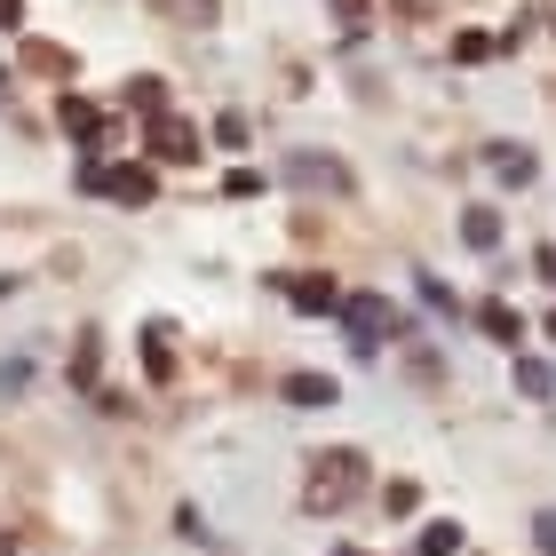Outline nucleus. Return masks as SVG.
Masks as SVG:
<instances>
[{
	"label": "nucleus",
	"instance_id": "f257e3e1",
	"mask_svg": "<svg viewBox=\"0 0 556 556\" xmlns=\"http://www.w3.org/2000/svg\"><path fill=\"white\" fill-rule=\"evenodd\" d=\"M342 326H350V350H358V358H374V350L397 334V311H390L382 294H350V302H342Z\"/></svg>",
	"mask_w": 556,
	"mask_h": 556
},
{
	"label": "nucleus",
	"instance_id": "f03ea898",
	"mask_svg": "<svg viewBox=\"0 0 556 556\" xmlns=\"http://www.w3.org/2000/svg\"><path fill=\"white\" fill-rule=\"evenodd\" d=\"M358 453H326V462H318V477H311V509H342V501L350 493H358Z\"/></svg>",
	"mask_w": 556,
	"mask_h": 556
},
{
	"label": "nucleus",
	"instance_id": "7ed1b4c3",
	"mask_svg": "<svg viewBox=\"0 0 556 556\" xmlns=\"http://www.w3.org/2000/svg\"><path fill=\"white\" fill-rule=\"evenodd\" d=\"M287 302H294V311L302 318H326V311H342V287H334V278H326V270H287Z\"/></svg>",
	"mask_w": 556,
	"mask_h": 556
},
{
	"label": "nucleus",
	"instance_id": "20e7f679",
	"mask_svg": "<svg viewBox=\"0 0 556 556\" xmlns=\"http://www.w3.org/2000/svg\"><path fill=\"white\" fill-rule=\"evenodd\" d=\"M151 151L184 167V160H199V128H191V119H175V112H160V119H151Z\"/></svg>",
	"mask_w": 556,
	"mask_h": 556
},
{
	"label": "nucleus",
	"instance_id": "39448f33",
	"mask_svg": "<svg viewBox=\"0 0 556 556\" xmlns=\"http://www.w3.org/2000/svg\"><path fill=\"white\" fill-rule=\"evenodd\" d=\"M287 175H294L302 191H350V167H342V160H318V151H294Z\"/></svg>",
	"mask_w": 556,
	"mask_h": 556
},
{
	"label": "nucleus",
	"instance_id": "423d86ee",
	"mask_svg": "<svg viewBox=\"0 0 556 556\" xmlns=\"http://www.w3.org/2000/svg\"><path fill=\"white\" fill-rule=\"evenodd\" d=\"M278 397H287V406H302V414H318V406H334V374H287V382H278Z\"/></svg>",
	"mask_w": 556,
	"mask_h": 556
},
{
	"label": "nucleus",
	"instance_id": "0eeeda50",
	"mask_svg": "<svg viewBox=\"0 0 556 556\" xmlns=\"http://www.w3.org/2000/svg\"><path fill=\"white\" fill-rule=\"evenodd\" d=\"M104 191L119 199V207H143L160 184H151V167H104Z\"/></svg>",
	"mask_w": 556,
	"mask_h": 556
},
{
	"label": "nucleus",
	"instance_id": "6e6552de",
	"mask_svg": "<svg viewBox=\"0 0 556 556\" xmlns=\"http://www.w3.org/2000/svg\"><path fill=\"white\" fill-rule=\"evenodd\" d=\"M477 326H485L501 350H517V342H525V318L509 311V302H485V311H477Z\"/></svg>",
	"mask_w": 556,
	"mask_h": 556
},
{
	"label": "nucleus",
	"instance_id": "1a4fd4ad",
	"mask_svg": "<svg viewBox=\"0 0 556 556\" xmlns=\"http://www.w3.org/2000/svg\"><path fill=\"white\" fill-rule=\"evenodd\" d=\"M462 239L477 247V255H493V247H501V215H493V207H469V215H462Z\"/></svg>",
	"mask_w": 556,
	"mask_h": 556
},
{
	"label": "nucleus",
	"instance_id": "9d476101",
	"mask_svg": "<svg viewBox=\"0 0 556 556\" xmlns=\"http://www.w3.org/2000/svg\"><path fill=\"white\" fill-rule=\"evenodd\" d=\"M493 175L501 184H533V151L525 143H493Z\"/></svg>",
	"mask_w": 556,
	"mask_h": 556
},
{
	"label": "nucleus",
	"instance_id": "9b49d317",
	"mask_svg": "<svg viewBox=\"0 0 556 556\" xmlns=\"http://www.w3.org/2000/svg\"><path fill=\"white\" fill-rule=\"evenodd\" d=\"M56 112H64V128H72V136H96V128H104V112H96L88 96H64Z\"/></svg>",
	"mask_w": 556,
	"mask_h": 556
},
{
	"label": "nucleus",
	"instance_id": "f8f14e48",
	"mask_svg": "<svg viewBox=\"0 0 556 556\" xmlns=\"http://www.w3.org/2000/svg\"><path fill=\"white\" fill-rule=\"evenodd\" d=\"M453 548H462V525H453V517L421 525V556H453Z\"/></svg>",
	"mask_w": 556,
	"mask_h": 556
},
{
	"label": "nucleus",
	"instance_id": "ddd939ff",
	"mask_svg": "<svg viewBox=\"0 0 556 556\" xmlns=\"http://www.w3.org/2000/svg\"><path fill=\"white\" fill-rule=\"evenodd\" d=\"M143 366H151V382H167V374H175V358H167V326H151V334H143Z\"/></svg>",
	"mask_w": 556,
	"mask_h": 556
},
{
	"label": "nucleus",
	"instance_id": "4468645a",
	"mask_svg": "<svg viewBox=\"0 0 556 556\" xmlns=\"http://www.w3.org/2000/svg\"><path fill=\"white\" fill-rule=\"evenodd\" d=\"M167 24H215V0H160Z\"/></svg>",
	"mask_w": 556,
	"mask_h": 556
},
{
	"label": "nucleus",
	"instance_id": "2eb2a0df",
	"mask_svg": "<svg viewBox=\"0 0 556 556\" xmlns=\"http://www.w3.org/2000/svg\"><path fill=\"white\" fill-rule=\"evenodd\" d=\"M128 96H136V112H143V119H160V112H167V80H128Z\"/></svg>",
	"mask_w": 556,
	"mask_h": 556
},
{
	"label": "nucleus",
	"instance_id": "dca6fc26",
	"mask_svg": "<svg viewBox=\"0 0 556 556\" xmlns=\"http://www.w3.org/2000/svg\"><path fill=\"white\" fill-rule=\"evenodd\" d=\"M453 56H462V64H485L493 40H485V33H462V40H453Z\"/></svg>",
	"mask_w": 556,
	"mask_h": 556
},
{
	"label": "nucleus",
	"instance_id": "f3484780",
	"mask_svg": "<svg viewBox=\"0 0 556 556\" xmlns=\"http://www.w3.org/2000/svg\"><path fill=\"white\" fill-rule=\"evenodd\" d=\"M24 382H33V366H24V358L0 366V397H24Z\"/></svg>",
	"mask_w": 556,
	"mask_h": 556
},
{
	"label": "nucleus",
	"instance_id": "a211bd4d",
	"mask_svg": "<svg viewBox=\"0 0 556 556\" xmlns=\"http://www.w3.org/2000/svg\"><path fill=\"white\" fill-rule=\"evenodd\" d=\"M334 16H342V33H350V40L366 33V0H334Z\"/></svg>",
	"mask_w": 556,
	"mask_h": 556
},
{
	"label": "nucleus",
	"instance_id": "6ab92c4d",
	"mask_svg": "<svg viewBox=\"0 0 556 556\" xmlns=\"http://www.w3.org/2000/svg\"><path fill=\"white\" fill-rule=\"evenodd\" d=\"M223 191H231V199H255V191H263V175H255V167H231V184H223Z\"/></svg>",
	"mask_w": 556,
	"mask_h": 556
},
{
	"label": "nucleus",
	"instance_id": "aec40b11",
	"mask_svg": "<svg viewBox=\"0 0 556 556\" xmlns=\"http://www.w3.org/2000/svg\"><path fill=\"white\" fill-rule=\"evenodd\" d=\"M215 143H231V151H239V143H247V119H239V112H223V119H215Z\"/></svg>",
	"mask_w": 556,
	"mask_h": 556
},
{
	"label": "nucleus",
	"instance_id": "412c9836",
	"mask_svg": "<svg viewBox=\"0 0 556 556\" xmlns=\"http://www.w3.org/2000/svg\"><path fill=\"white\" fill-rule=\"evenodd\" d=\"M533 541H541V556H556V509H541V517H533Z\"/></svg>",
	"mask_w": 556,
	"mask_h": 556
},
{
	"label": "nucleus",
	"instance_id": "4be33fe9",
	"mask_svg": "<svg viewBox=\"0 0 556 556\" xmlns=\"http://www.w3.org/2000/svg\"><path fill=\"white\" fill-rule=\"evenodd\" d=\"M0 24H9V33H16V24H24V0H0Z\"/></svg>",
	"mask_w": 556,
	"mask_h": 556
},
{
	"label": "nucleus",
	"instance_id": "5701e85b",
	"mask_svg": "<svg viewBox=\"0 0 556 556\" xmlns=\"http://www.w3.org/2000/svg\"><path fill=\"white\" fill-rule=\"evenodd\" d=\"M0 556H16V541H9V533H0Z\"/></svg>",
	"mask_w": 556,
	"mask_h": 556
},
{
	"label": "nucleus",
	"instance_id": "b1692460",
	"mask_svg": "<svg viewBox=\"0 0 556 556\" xmlns=\"http://www.w3.org/2000/svg\"><path fill=\"white\" fill-rule=\"evenodd\" d=\"M334 556H358V548H334Z\"/></svg>",
	"mask_w": 556,
	"mask_h": 556
},
{
	"label": "nucleus",
	"instance_id": "393cba45",
	"mask_svg": "<svg viewBox=\"0 0 556 556\" xmlns=\"http://www.w3.org/2000/svg\"><path fill=\"white\" fill-rule=\"evenodd\" d=\"M0 80H9V64H0Z\"/></svg>",
	"mask_w": 556,
	"mask_h": 556
},
{
	"label": "nucleus",
	"instance_id": "a878e982",
	"mask_svg": "<svg viewBox=\"0 0 556 556\" xmlns=\"http://www.w3.org/2000/svg\"><path fill=\"white\" fill-rule=\"evenodd\" d=\"M548 334H556V318H548Z\"/></svg>",
	"mask_w": 556,
	"mask_h": 556
}]
</instances>
